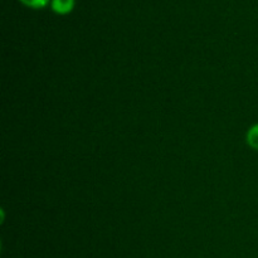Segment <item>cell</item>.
<instances>
[{
  "instance_id": "6da1fadb",
  "label": "cell",
  "mask_w": 258,
  "mask_h": 258,
  "mask_svg": "<svg viewBox=\"0 0 258 258\" xmlns=\"http://www.w3.org/2000/svg\"><path fill=\"white\" fill-rule=\"evenodd\" d=\"M76 0H50V9L59 15H67L75 9Z\"/></svg>"
},
{
  "instance_id": "7a4b0ae2",
  "label": "cell",
  "mask_w": 258,
  "mask_h": 258,
  "mask_svg": "<svg viewBox=\"0 0 258 258\" xmlns=\"http://www.w3.org/2000/svg\"><path fill=\"white\" fill-rule=\"evenodd\" d=\"M246 140L247 144H248L253 150L258 151V123H256V125H253L249 128L248 133H247Z\"/></svg>"
},
{
  "instance_id": "3957f363",
  "label": "cell",
  "mask_w": 258,
  "mask_h": 258,
  "mask_svg": "<svg viewBox=\"0 0 258 258\" xmlns=\"http://www.w3.org/2000/svg\"><path fill=\"white\" fill-rule=\"evenodd\" d=\"M19 2L32 9H43L48 4H50V0H19Z\"/></svg>"
}]
</instances>
